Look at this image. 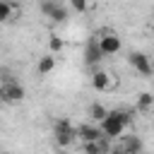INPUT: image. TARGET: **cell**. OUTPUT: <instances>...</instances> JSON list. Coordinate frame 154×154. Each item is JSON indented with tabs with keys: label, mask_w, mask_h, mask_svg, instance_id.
Masks as SVG:
<instances>
[{
	"label": "cell",
	"mask_w": 154,
	"mask_h": 154,
	"mask_svg": "<svg viewBox=\"0 0 154 154\" xmlns=\"http://www.w3.org/2000/svg\"><path fill=\"white\" fill-rule=\"evenodd\" d=\"M128 125H132V113L125 108H113V111H108L103 123H99V130L106 140H116L118 135H123V130Z\"/></svg>",
	"instance_id": "obj_1"
},
{
	"label": "cell",
	"mask_w": 154,
	"mask_h": 154,
	"mask_svg": "<svg viewBox=\"0 0 154 154\" xmlns=\"http://www.w3.org/2000/svg\"><path fill=\"white\" fill-rule=\"evenodd\" d=\"M53 132H55V144L58 147H70L77 140V128L67 118H58L53 123Z\"/></svg>",
	"instance_id": "obj_2"
},
{
	"label": "cell",
	"mask_w": 154,
	"mask_h": 154,
	"mask_svg": "<svg viewBox=\"0 0 154 154\" xmlns=\"http://www.w3.org/2000/svg\"><path fill=\"white\" fill-rule=\"evenodd\" d=\"M96 41H99V48H101L103 55H116L123 48V41H120V36L116 31H101L96 36Z\"/></svg>",
	"instance_id": "obj_3"
},
{
	"label": "cell",
	"mask_w": 154,
	"mask_h": 154,
	"mask_svg": "<svg viewBox=\"0 0 154 154\" xmlns=\"http://www.w3.org/2000/svg\"><path fill=\"white\" fill-rule=\"evenodd\" d=\"M24 87L19 84V82H5L2 84V91H0V99L5 101V103H19L22 99H24Z\"/></svg>",
	"instance_id": "obj_4"
},
{
	"label": "cell",
	"mask_w": 154,
	"mask_h": 154,
	"mask_svg": "<svg viewBox=\"0 0 154 154\" xmlns=\"http://www.w3.org/2000/svg\"><path fill=\"white\" fill-rule=\"evenodd\" d=\"M128 60H130V65H132L140 75H152V72H154L149 55H147V53H142V51H132V53L128 55Z\"/></svg>",
	"instance_id": "obj_5"
},
{
	"label": "cell",
	"mask_w": 154,
	"mask_h": 154,
	"mask_svg": "<svg viewBox=\"0 0 154 154\" xmlns=\"http://www.w3.org/2000/svg\"><path fill=\"white\" fill-rule=\"evenodd\" d=\"M101 58H103V53H101V48H99V41H96V36H91V38L87 41V48H84V63L91 67V65H96Z\"/></svg>",
	"instance_id": "obj_6"
},
{
	"label": "cell",
	"mask_w": 154,
	"mask_h": 154,
	"mask_svg": "<svg viewBox=\"0 0 154 154\" xmlns=\"http://www.w3.org/2000/svg\"><path fill=\"white\" fill-rule=\"evenodd\" d=\"M91 87H94L96 91H108V89L113 87V77H111L106 70H94V75H91Z\"/></svg>",
	"instance_id": "obj_7"
},
{
	"label": "cell",
	"mask_w": 154,
	"mask_h": 154,
	"mask_svg": "<svg viewBox=\"0 0 154 154\" xmlns=\"http://www.w3.org/2000/svg\"><path fill=\"white\" fill-rule=\"evenodd\" d=\"M103 135H101V130H99V125H79L77 128V140H82L84 144L87 142H99Z\"/></svg>",
	"instance_id": "obj_8"
},
{
	"label": "cell",
	"mask_w": 154,
	"mask_h": 154,
	"mask_svg": "<svg viewBox=\"0 0 154 154\" xmlns=\"http://www.w3.org/2000/svg\"><path fill=\"white\" fill-rule=\"evenodd\" d=\"M123 152H128V154H142V149H144V144H142V140L137 137V135H128V137H123Z\"/></svg>",
	"instance_id": "obj_9"
},
{
	"label": "cell",
	"mask_w": 154,
	"mask_h": 154,
	"mask_svg": "<svg viewBox=\"0 0 154 154\" xmlns=\"http://www.w3.org/2000/svg\"><path fill=\"white\" fill-rule=\"evenodd\" d=\"M36 70H38V75H51L53 70H55V55H43V58H38V65H36Z\"/></svg>",
	"instance_id": "obj_10"
},
{
	"label": "cell",
	"mask_w": 154,
	"mask_h": 154,
	"mask_svg": "<svg viewBox=\"0 0 154 154\" xmlns=\"http://www.w3.org/2000/svg\"><path fill=\"white\" fill-rule=\"evenodd\" d=\"M154 108V94L152 91H140L137 94V111H149Z\"/></svg>",
	"instance_id": "obj_11"
},
{
	"label": "cell",
	"mask_w": 154,
	"mask_h": 154,
	"mask_svg": "<svg viewBox=\"0 0 154 154\" xmlns=\"http://www.w3.org/2000/svg\"><path fill=\"white\" fill-rule=\"evenodd\" d=\"M89 116H91L96 123H103V118L108 116V108H106V106H101V103H91V108H89Z\"/></svg>",
	"instance_id": "obj_12"
},
{
	"label": "cell",
	"mask_w": 154,
	"mask_h": 154,
	"mask_svg": "<svg viewBox=\"0 0 154 154\" xmlns=\"http://www.w3.org/2000/svg\"><path fill=\"white\" fill-rule=\"evenodd\" d=\"M14 10H17V5H12V2H7V0H0V22H7Z\"/></svg>",
	"instance_id": "obj_13"
},
{
	"label": "cell",
	"mask_w": 154,
	"mask_h": 154,
	"mask_svg": "<svg viewBox=\"0 0 154 154\" xmlns=\"http://www.w3.org/2000/svg\"><path fill=\"white\" fill-rule=\"evenodd\" d=\"M48 48H51V55H53V53H60V51L65 48V41H63L60 36L51 34V36H48Z\"/></svg>",
	"instance_id": "obj_14"
},
{
	"label": "cell",
	"mask_w": 154,
	"mask_h": 154,
	"mask_svg": "<svg viewBox=\"0 0 154 154\" xmlns=\"http://www.w3.org/2000/svg\"><path fill=\"white\" fill-rule=\"evenodd\" d=\"M48 19H53V22H65V19H67V7H65L63 2H58V7L53 10V14H51Z\"/></svg>",
	"instance_id": "obj_15"
},
{
	"label": "cell",
	"mask_w": 154,
	"mask_h": 154,
	"mask_svg": "<svg viewBox=\"0 0 154 154\" xmlns=\"http://www.w3.org/2000/svg\"><path fill=\"white\" fill-rule=\"evenodd\" d=\"M55 7H58V0H43V2L38 5V10H41V12L46 14V17H51Z\"/></svg>",
	"instance_id": "obj_16"
},
{
	"label": "cell",
	"mask_w": 154,
	"mask_h": 154,
	"mask_svg": "<svg viewBox=\"0 0 154 154\" xmlns=\"http://www.w3.org/2000/svg\"><path fill=\"white\" fill-rule=\"evenodd\" d=\"M70 7H72L75 12H87V10L91 7V5H89L87 0H72V2H70Z\"/></svg>",
	"instance_id": "obj_17"
},
{
	"label": "cell",
	"mask_w": 154,
	"mask_h": 154,
	"mask_svg": "<svg viewBox=\"0 0 154 154\" xmlns=\"http://www.w3.org/2000/svg\"><path fill=\"white\" fill-rule=\"evenodd\" d=\"M111 154H128V152H123V147H116V149H111Z\"/></svg>",
	"instance_id": "obj_18"
},
{
	"label": "cell",
	"mask_w": 154,
	"mask_h": 154,
	"mask_svg": "<svg viewBox=\"0 0 154 154\" xmlns=\"http://www.w3.org/2000/svg\"><path fill=\"white\" fill-rule=\"evenodd\" d=\"M152 34H154V24H152Z\"/></svg>",
	"instance_id": "obj_19"
},
{
	"label": "cell",
	"mask_w": 154,
	"mask_h": 154,
	"mask_svg": "<svg viewBox=\"0 0 154 154\" xmlns=\"http://www.w3.org/2000/svg\"><path fill=\"white\" fill-rule=\"evenodd\" d=\"M0 91H2V82H0Z\"/></svg>",
	"instance_id": "obj_20"
},
{
	"label": "cell",
	"mask_w": 154,
	"mask_h": 154,
	"mask_svg": "<svg viewBox=\"0 0 154 154\" xmlns=\"http://www.w3.org/2000/svg\"><path fill=\"white\" fill-rule=\"evenodd\" d=\"M0 154H10V152H0Z\"/></svg>",
	"instance_id": "obj_21"
}]
</instances>
